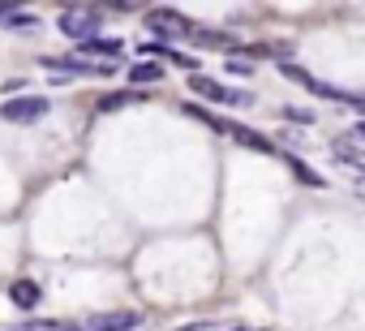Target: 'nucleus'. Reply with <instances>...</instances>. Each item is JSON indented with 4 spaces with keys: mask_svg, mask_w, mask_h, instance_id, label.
<instances>
[{
    "mask_svg": "<svg viewBox=\"0 0 365 331\" xmlns=\"http://www.w3.org/2000/svg\"><path fill=\"white\" fill-rule=\"evenodd\" d=\"M356 138H361V142H365V121H356Z\"/></svg>",
    "mask_w": 365,
    "mask_h": 331,
    "instance_id": "412c9836",
    "label": "nucleus"
},
{
    "mask_svg": "<svg viewBox=\"0 0 365 331\" xmlns=\"http://www.w3.org/2000/svg\"><path fill=\"white\" fill-rule=\"evenodd\" d=\"M284 116H288V121H305V125L314 121V116H309V112H301V108H284Z\"/></svg>",
    "mask_w": 365,
    "mask_h": 331,
    "instance_id": "a211bd4d",
    "label": "nucleus"
},
{
    "mask_svg": "<svg viewBox=\"0 0 365 331\" xmlns=\"http://www.w3.org/2000/svg\"><path fill=\"white\" fill-rule=\"evenodd\" d=\"M43 69L48 73H82V78H108L112 65H91L82 56H43Z\"/></svg>",
    "mask_w": 365,
    "mask_h": 331,
    "instance_id": "423d86ee",
    "label": "nucleus"
},
{
    "mask_svg": "<svg viewBox=\"0 0 365 331\" xmlns=\"http://www.w3.org/2000/svg\"><path fill=\"white\" fill-rule=\"evenodd\" d=\"M241 331H250V327H241Z\"/></svg>",
    "mask_w": 365,
    "mask_h": 331,
    "instance_id": "4be33fe9",
    "label": "nucleus"
},
{
    "mask_svg": "<svg viewBox=\"0 0 365 331\" xmlns=\"http://www.w3.org/2000/svg\"><path fill=\"white\" fill-rule=\"evenodd\" d=\"M14 14H18V9H9V5H0V18H5V22H9Z\"/></svg>",
    "mask_w": 365,
    "mask_h": 331,
    "instance_id": "aec40b11",
    "label": "nucleus"
},
{
    "mask_svg": "<svg viewBox=\"0 0 365 331\" xmlns=\"http://www.w3.org/2000/svg\"><path fill=\"white\" fill-rule=\"evenodd\" d=\"M35 22H39L35 14H14V18H9L5 26H14V31H22V26H35Z\"/></svg>",
    "mask_w": 365,
    "mask_h": 331,
    "instance_id": "f3484780",
    "label": "nucleus"
},
{
    "mask_svg": "<svg viewBox=\"0 0 365 331\" xmlns=\"http://www.w3.org/2000/svg\"><path fill=\"white\" fill-rule=\"evenodd\" d=\"M228 69H232V73H241V78H250V65H245V61H228Z\"/></svg>",
    "mask_w": 365,
    "mask_h": 331,
    "instance_id": "6ab92c4d",
    "label": "nucleus"
},
{
    "mask_svg": "<svg viewBox=\"0 0 365 331\" xmlns=\"http://www.w3.org/2000/svg\"><path fill=\"white\" fill-rule=\"evenodd\" d=\"M52 112V103L43 95H18V99H5L0 103V116H5L9 125H35Z\"/></svg>",
    "mask_w": 365,
    "mask_h": 331,
    "instance_id": "7ed1b4c3",
    "label": "nucleus"
},
{
    "mask_svg": "<svg viewBox=\"0 0 365 331\" xmlns=\"http://www.w3.org/2000/svg\"><path fill=\"white\" fill-rule=\"evenodd\" d=\"M190 91L202 95V99H211V103H228V108H250V103H254L250 91H232V86H224V82H215V78H207V73H194V78H190Z\"/></svg>",
    "mask_w": 365,
    "mask_h": 331,
    "instance_id": "f03ea898",
    "label": "nucleus"
},
{
    "mask_svg": "<svg viewBox=\"0 0 365 331\" xmlns=\"http://www.w3.org/2000/svg\"><path fill=\"white\" fill-rule=\"evenodd\" d=\"M138 322H142L138 310H108V314H91L82 331H133Z\"/></svg>",
    "mask_w": 365,
    "mask_h": 331,
    "instance_id": "0eeeda50",
    "label": "nucleus"
},
{
    "mask_svg": "<svg viewBox=\"0 0 365 331\" xmlns=\"http://www.w3.org/2000/svg\"><path fill=\"white\" fill-rule=\"evenodd\" d=\"M279 73H284L288 82L305 86L314 99H331V103H352V108H365V99H361V95H348V91H339V86H331V82L314 78L309 69H301V65H292V61H279Z\"/></svg>",
    "mask_w": 365,
    "mask_h": 331,
    "instance_id": "f257e3e1",
    "label": "nucleus"
},
{
    "mask_svg": "<svg viewBox=\"0 0 365 331\" xmlns=\"http://www.w3.org/2000/svg\"><path fill=\"white\" fill-rule=\"evenodd\" d=\"M9 301H14L18 310H35V305L43 301V288H39L35 280H14V284H9Z\"/></svg>",
    "mask_w": 365,
    "mask_h": 331,
    "instance_id": "6e6552de",
    "label": "nucleus"
},
{
    "mask_svg": "<svg viewBox=\"0 0 365 331\" xmlns=\"http://www.w3.org/2000/svg\"><path fill=\"white\" fill-rule=\"evenodd\" d=\"M146 26H150L159 39H194V31H198L190 18H180V14H172V9H150Z\"/></svg>",
    "mask_w": 365,
    "mask_h": 331,
    "instance_id": "39448f33",
    "label": "nucleus"
},
{
    "mask_svg": "<svg viewBox=\"0 0 365 331\" xmlns=\"http://www.w3.org/2000/svg\"><path fill=\"white\" fill-rule=\"evenodd\" d=\"M185 112H190L194 121H202V125H211L215 133H232V121H224V116H215V112H207L202 103H185Z\"/></svg>",
    "mask_w": 365,
    "mask_h": 331,
    "instance_id": "9b49d317",
    "label": "nucleus"
},
{
    "mask_svg": "<svg viewBox=\"0 0 365 331\" xmlns=\"http://www.w3.org/2000/svg\"><path fill=\"white\" fill-rule=\"evenodd\" d=\"M56 26H61V35H69V39H78V44L99 39V14H95V9H69V14L56 18Z\"/></svg>",
    "mask_w": 365,
    "mask_h": 331,
    "instance_id": "20e7f679",
    "label": "nucleus"
},
{
    "mask_svg": "<svg viewBox=\"0 0 365 331\" xmlns=\"http://www.w3.org/2000/svg\"><path fill=\"white\" fill-rule=\"evenodd\" d=\"M159 78H163V65H155V61H142V65L129 69V82L133 86H146V82H159Z\"/></svg>",
    "mask_w": 365,
    "mask_h": 331,
    "instance_id": "f8f14e48",
    "label": "nucleus"
},
{
    "mask_svg": "<svg viewBox=\"0 0 365 331\" xmlns=\"http://www.w3.org/2000/svg\"><path fill=\"white\" fill-rule=\"evenodd\" d=\"M228 138H237L241 146H250V151H262V155H275V142L267 138V133H254V129H245V125H237L232 121V133Z\"/></svg>",
    "mask_w": 365,
    "mask_h": 331,
    "instance_id": "9d476101",
    "label": "nucleus"
},
{
    "mask_svg": "<svg viewBox=\"0 0 365 331\" xmlns=\"http://www.w3.org/2000/svg\"><path fill=\"white\" fill-rule=\"evenodd\" d=\"M331 151H335V159L344 163V168H356V173L365 177V151H361V146H352L348 138H335V142H331Z\"/></svg>",
    "mask_w": 365,
    "mask_h": 331,
    "instance_id": "1a4fd4ad",
    "label": "nucleus"
},
{
    "mask_svg": "<svg viewBox=\"0 0 365 331\" xmlns=\"http://www.w3.org/2000/svg\"><path fill=\"white\" fill-rule=\"evenodd\" d=\"M279 159H284V163H288V168L297 173V181H305V185H322V177H318L314 168H305V163H301L297 155H279Z\"/></svg>",
    "mask_w": 365,
    "mask_h": 331,
    "instance_id": "2eb2a0df",
    "label": "nucleus"
},
{
    "mask_svg": "<svg viewBox=\"0 0 365 331\" xmlns=\"http://www.w3.org/2000/svg\"><path fill=\"white\" fill-rule=\"evenodd\" d=\"M138 99H142V91H116V95H103V99H99V112H116V108L138 103Z\"/></svg>",
    "mask_w": 365,
    "mask_h": 331,
    "instance_id": "4468645a",
    "label": "nucleus"
},
{
    "mask_svg": "<svg viewBox=\"0 0 365 331\" xmlns=\"http://www.w3.org/2000/svg\"><path fill=\"white\" fill-rule=\"evenodd\" d=\"M116 52H125L120 39H91V44H82V56H116Z\"/></svg>",
    "mask_w": 365,
    "mask_h": 331,
    "instance_id": "ddd939ff",
    "label": "nucleus"
},
{
    "mask_svg": "<svg viewBox=\"0 0 365 331\" xmlns=\"http://www.w3.org/2000/svg\"><path fill=\"white\" fill-rule=\"evenodd\" d=\"M194 44H207V48H228L232 39L220 35V31H194Z\"/></svg>",
    "mask_w": 365,
    "mask_h": 331,
    "instance_id": "dca6fc26",
    "label": "nucleus"
}]
</instances>
